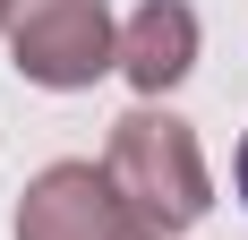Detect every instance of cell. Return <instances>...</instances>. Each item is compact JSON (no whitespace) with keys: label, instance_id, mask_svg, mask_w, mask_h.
<instances>
[{"label":"cell","instance_id":"6da1fadb","mask_svg":"<svg viewBox=\"0 0 248 240\" xmlns=\"http://www.w3.org/2000/svg\"><path fill=\"white\" fill-rule=\"evenodd\" d=\"M103 171H111V189L128 197V215L146 223V232H188V223H205V206H214V180H205V154H197V129L180 112H154V103H137V112L111 120V154H103Z\"/></svg>","mask_w":248,"mask_h":240},{"label":"cell","instance_id":"7a4b0ae2","mask_svg":"<svg viewBox=\"0 0 248 240\" xmlns=\"http://www.w3.org/2000/svg\"><path fill=\"white\" fill-rule=\"evenodd\" d=\"M9 60L26 86L77 95L103 69H120V26L111 0H9Z\"/></svg>","mask_w":248,"mask_h":240},{"label":"cell","instance_id":"3957f363","mask_svg":"<svg viewBox=\"0 0 248 240\" xmlns=\"http://www.w3.org/2000/svg\"><path fill=\"white\" fill-rule=\"evenodd\" d=\"M17 240H163V232H146V223L128 215V197L111 189V171L51 163L17 197Z\"/></svg>","mask_w":248,"mask_h":240},{"label":"cell","instance_id":"277c9868","mask_svg":"<svg viewBox=\"0 0 248 240\" xmlns=\"http://www.w3.org/2000/svg\"><path fill=\"white\" fill-rule=\"evenodd\" d=\"M120 69H128V86H137L146 103L171 95L180 77L197 69V9H188V0H146V9H128Z\"/></svg>","mask_w":248,"mask_h":240},{"label":"cell","instance_id":"5b68a950","mask_svg":"<svg viewBox=\"0 0 248 240\" xmlns=\"http://www.w3.org/2000/svg\"><path fill=\"white\" fill-rule=\"evenodd\" d=\"M231 180H240V197H248V137H240V163H231Z\"/></svg>","mask_w":248,"mask_h":240},{"label":"cell","instance_id":"8992f818","mask_svg":"<svg viewBox=\"0 0 248 240\" xmlns=\"http://www.w3.org/2000/svg\"><path fill=\"white\" fill-rule=\"evenodd\" d=\"M0 26H9V0H0Z\"/></svg>","mask_w":248,"mask_h":240}]
</instances>
